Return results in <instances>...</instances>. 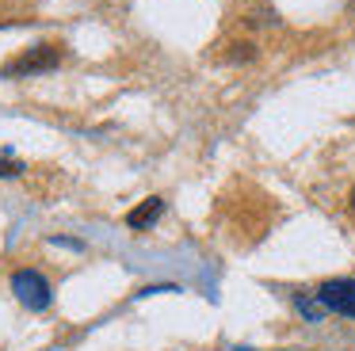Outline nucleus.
<instances>
[{
  "mask_svg": "<svg viewBox=\"0 0 355 351\" xmlns=\"http://www.w3.org/2000/svg\"><path fill=\"white\" fill-rule=\"evenodd\" d=\"M12 290H16V298L35 313H42L50 305V282L42 279L39 271H31V267H24V271L12 275Z\"/></svg>",
  "mask_w": 355,
  "mask_h": 351,
  "instance_id": "f257e3e1",
  "label": "nucleus"
},
{
  "mask_svg": "<svg viewBox=\"0 0 355 351\" xmlns=\"http://www.w3.org/2000/svg\"><path fill=\"white\" fill-rule=\"evenodd\" d=\"M324 309L344 313V317H355V279H329L321 290H317Z\"/></svg>",
  "mask_w": 355,
  "mask_h": 351,
  "instance_id": "f03ea898",
  "label": "nucleus"
},
{
  "mask_svg": "<svg viewBox=\"0 0 355 351\" xmlns=\"http://www.w3.org/2000/svg\"><path fill=\"white\" fill-rule=\"evenodd\" d=\"M62 61V50L58 46H39V50L24 53L8 65V76H27V73H42V69H54Z\"/></svg>",
  "mask_w": 355,
  "mask_h": 351,
  "instance_id": "7ed1b4c3",
  "label": "nucleus"
},
{
  "mask_svg": "<svg viewBox=\"0 0 355 351\" xmlns=\"http://www.w3.org/2000/svg\"><path fill=\"white\" fill-rule=\"evenodd\" d=\"M161 210H164L161 198H146L141 206H134V210L126 214V225H130V229H146V225H153V221L161 218Z\"/></svg>",
  "mask_w": 355,
  "mask_h": 351,
  "instance_id": "20e7f679",
  "label": "nucleus"
},
{
  "mask_svg": "<svg viewBox=\"0 0 355 351\" xmlns=\"http://www.w3.org/2000/svg\"><path fill=\"white\" fill-rule=\"evenodd\" d=\"M19 172H24V164H19V160L0 157V176H19Z\"/></svg>",
  "mask_w": 355,
  "mask_h": 351,
  "instance_id": "39448f33",
  "label": "nucleus"
},
{
  "mask_svg": "<svg viewBox=\"0 0 355 351\" xmlns=\"http://www.w3.org/2000/svg\"><path fill=\"white\" fill-rule=\"evenodd\" d=\"M352 210H355V187H352Z\"/></svg>",
  "mask_w": 355,
  "mask_h": 351,
  "instance_id": "423d86ee",
  "label": "nucleus"
}]
</instances>
